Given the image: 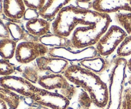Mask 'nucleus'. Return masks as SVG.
Returning <instances> with one entry per match:
<instances>
[{
	"label": "nucleus",
	"instance_id": "nucleus-1",
	"mask_svg": "<svg viewBox=\"0 0 131 109\" xmlns=\"http://www.w3.org/2000/svg\"><path fill=\"white\" fill-rule=\"evenodd\" d=\"M63 75L70 83L89 94L95 107L106 108L109 101L108 85L99 75L74 63L70 64Z\"/></svg>",
	"mask_w": 131,
	"mask_h": 109
},
{
	"label": "nucleus",
	"instance_id": "nucleus-2",
	"mask_svg": "<svg viewBox=\"0 0 131 109\" xmlns=\"http://www.w3.org/2000/svg\"><path fill=\"white\" fill-rule=\"evenodd\" d=\"M102 14L93 10L79 8L72 5H67L51 23V33L70 38L75 28L90 25Z\"/></svg>",
	"mask_w": 131,
	"mask_h": 109
},
{
	"label": "nucleus",
	"instance_id": "nucleus-3",
	"mask_svg": "<svg viewBox=\"0 0 131 109\" xmlns=\"http://www.w3.org/2000/svg\"><path fill=\"white\" fill-rule=\"evenodd\" d=\"M112 19L108 14H102L92 24L75 28L70 37L73 49H81L95 46L111 26Z\"/></svg>",
	"mask_w": 131,
	"mask_h": 109
},
{
	"label": "nucleus",
	"instance_id": "nucleus-4",
	"mask_svg": "<svg viewBox=\"0 0 131 109\" xmlns=\"http://www.w3.org/2000/svg\"><path fill=\"white\" fill-rule=\"evenodd\" d=\"M127 62L125 58L116 57L111 61L109 78V101L105 109H120L125 88Z\"/></svg>",
	"mask_w": 131,
	"mask_h": 109
},
{
	"label": "nucleus",
	"instance_id": "nucleus-5",
	"mask_svg": "<svg viewBox=\"0 0 131 109\" xmlns=\"http://www.w3.org/2000/svg\"><path fill=\"white\" fill-rule=\"evenodd\" d=\"M38 85L47 91L57 92L71 101L77 93V88L63 74H47L40 77Z\"/></svg>",
	"mask_w": 131,
	"mask_h": 109
},
{
	"label": "nucleus",
	"instance_id": "nucleus-6",
	"mask_svg": "<svg viewBox=\"0 0 131 109\" xmlns=\"http://www.w3.org/2000/svg\"><path fill=\"white\" fill-rule=\"evenodd\" d=\"M127 33L118 25H111L101 37L95 47L99 55L104 57L110 56L116 51Z\"/></svg>",
	"mask_w": 131,
	"mask_h": 109
},
{
	"label": "nucleus",
	"instance_id": "nucleus-7",
	"mask_svg": "<svg viewBox=\"0 0 131 109\" xmlns=\"http://www.w3.org/2000/svg\"><path fill=\"white\" fill-rule=\"evenodd\" d=\"M49 47L39 41H26L19 42L15 54V60L23 65L31 64L41 56H46Z\"/></svg>",
	"mask_w": 131,
	"mask_h": 109
},
{
	"label": "nucleus",
	"instance_id": "nucleus-8",
	"mask_svg": "<svg viewBox=\"0 0 131 109\" xmlns=\"http://www.w3.org/2000/svg\"><path fill=\"white\" fill-rule=\"evenodd\" d=\"M47 56L64 59L69 62L79 63L85 59L99 56L95 46L86 47L81 49L67 47H50Z\"/></svg>",
	"mask_w": 131,
	"mask_h": 109
},
{
	"label": "nucleus",
	"instance_id": "nucleus-9",
	"mask_svg": "<svg viewBox=\"0 0 131 109\" xmlns=\"http://www.w3.org/2000/svg\"><path fill=\"white\" fill-rule=\"evenodd\" d=\"M29 100L31 105L37 104L50 109H66L70 104V100L63 95L40 87Z\"/></svg>",
	"mask_w": 131,
	"mask_h": 109
},
{
	"label": "nucleus",
	"instance_id": "nucleus-10",
	"mask_svg": "<svg viewBox=\"0 0 131 109\" xmlns=\"http://www.w3.org/2000/svg\"><path fill=\"white\" fill-rule=\"evenodd\" d=\"M0 86L26 98H30L39 88L22 76L14 75L0 77Z\"/></svg>",
	"mask_w": 131,
	"mask_h": 109
},
{
	"label": "nucleus",
	"instance_id": "nucleus-11",
	"mask_svg": "<svg viewBox=\"0 0 131 109\" xmlns=\"http://www.w3.org/2000/svg\"><path fill=\"white\" fill-rule=\"evenodd\" d=\"M35 63L40 73H49L54 74H63L70 64L64 59L51 57L47 55L37 58Z\"/></svg>",
	"mask_w": 131,
	"mask_h": 109
},
{
	"label": "nucleus",
	"instance_id": "nucleus-12",
	"mask_svg": "<svg viewBox=\"0 0 131 109\" xmlns=\"http://www.w3.org/2000/svg\"><path fill=\"white\" fill-rule=\"evenodd\" d=\"M92 10L102 14L131 12V0H97L93 1Z\"/></svg>",
	"mask_w": 131,
	"mask_h": 109
},
{
	"label": "nucleus",
	"instance_id": "nucleus-13",
	"mask_svg": "<svg viewBox=\"0 0 131 109\" xmlns=\"http://www.w3.org/2000/svg\"><path fill=\"white\" fill-rule=\"evenodd\" d=\"M26 7L23 0L3 1V14L10 21L18 22L23 19Z\"/></svg>",
	"mask_w": 131,
	"mask_h": 109
},
{
	"label": "nucleus",
	"instance_id": "nucleus-14",
	"mask_svg": "<svg viewBox=\"0 0 131 109\" xmlns=\"http://www.w3.org/2000/svg\"><path fill=\"white\" fill-rule=\"evenodd\" d=\"M71 2L72 1L68 0L46 1L43 7L38 11L40 17L50 23H52L61 9Z\"/></svg>",
	"mask_w": 131,
	"mask_h": 109
},
{
	"label": "nucleus",
	"instance_id": "nucleus-15",
	"mask_svg": "<svg viewBox=\"0 0 131 109\" xmlns=\"http://www.w3.org/2000/svg\"><path fill=\"white\" fill-rule=\"evenodd\" d=\"M24 28L29 34L39 39L51 33V23L40 17L26 22Z\"/></svg>",
	"mask_w": 131,
	"mask_h": 109
},
{
	"label": "nucleus",
	"instance_id": "nucleus-16",
	"mask_svg": "<svg viewBox=\"0 0 131 109\" xmlns=\"http://www.w3.org/2000/svg\"><path fill=\"white\" fill-rule=\"evenodd\" d=\"M78 64L95 74L99 75L110 69L111 65V62L109 61L106 57L98 56L92 58L85 59L78 63Z\"/></svg>",
	"mask_w": 131,
	"mask_h": 109
},
{
	"label": "nucleus",
	"instance_id": "nucleus-17",
	"mask_svg": "<svg viewBox=\"0 0 131 109\" xmlns=\"http://www.w3.org/2000/svg\"><path fill=\"white\" fill-rule=\"evenodd\" d=\"M6 24L10 33V38L16 42L26 41H39V39L29 34L25 28H23L18 22L9 21L6 23Z\"/></svg>",
	"mask_w": 131,
	"mask_h": 109
},
{
	"label": "nucleus",
	"instance_id": "nucleus-18",
	"mask_svg": "<svg viewBox=\"0 0 131 109\" xmlns=\"http://www.w3.org/2000/svg\"><path fill=\"white\" fill-rule=\"evenodd\" d=\"M39 42L43 45L50 47H67L73 49L71 41L69 38L61 37L50 33L39 38Z\"/></svg>",
	"mask_w": 131,
	"mask_h": 109
},
{
	"label": "nucleus",
	"instance_id": "nucleus-19",
	"mask_svg": "<svg viewBox=\"0 0 131 109\" xmlns=\"http://www.w3.org/2000/svg\"><path fill=\"white\" fill-rule=\"evenodd\" d=\"M17 42L11 38H0V56L5 60H10L15 56Z\"/></svg>",
	"mask_w": 131,
	"mask_h": 109
},
{
	"label": "nucleus",
	"instance_id": "nucleus-20",
	"mask_svg": "<svg viewBox=\"0 0 131 109\" xmlns=\"http://www.w3.org/2000/svg\"><path fill=\"white\" fill-rule=\"evenodd\" d=\"M40 72L38 69L36 63L24 65L20 69V74L23 78H25L28 81L30 82L33 84L38 83L40 76Z\"/></svg>",
	"mask_w": 131,
	"mask_h": 109
},
{
	"label": "nucleus",
	"instance_id": "nucleus-21",
	"mask_svg": "<svg viewBox=\"0 0 131 109\" xmlns=\"http://www.w3.org/2000/svg\"><path fill=\"white\" fill-rule=\"evenodd\" d=\"M0 99L3 100L10 109H17L20 102V97L15 92L0 86Z\"/></svg>",
	"mask_w": 131,
	"mask_h": 109
},
{
	"label": "nucleus",
	"instance_id": "nucleus-22",
	"mask_svg": "<svg viewBox=\"0 0 131 109\" xmlns=\"http://www.w3.org/2000/svg\"><path fill=\"white\" fill-rule=\"evenodd\" d=\"M115 20L128 35H131V12L116 13L115 15Z\"/></svg>",
	"mask_w": 131,
	"mask_h": 109
},
{
	"label": "nucleus",
	"instance_id": "nucleus-23",
	"mask_svg": "<svg viewBox=\"0 0 131 109\" xmlns=\"http://www.w3.org/2000/svg\"><path fill=\"white\" fill-rule=\"evenodd\" d=\"M131 55V35L125 37L116 49V57L125 58Z\"/></svg>",
	"mask_w": 131,
	"mask_h": 109
},
{
	"label": "nucleus",
	"instance_id": "nucleus-24",
	"mask_svg": "<svg viewBox=\"0 0 131 109\" xmlns=\"http://www.w3.org/2000/svg\"><path fill=\"white\" fill-rule=\"evenodd\" d=\"M15 72V67L9 60L0 59V76H11Z\"/></svg>",
	"mask_w": 131,
	"mask_h": 109
},
{
	"label": "nucleus",
	"instance_id": "nucleus-25",
	"mask_svg": "<svg viewBox=\"0 0 131 109\" xmlns=\"http://www.w3.org/2000/svg\"><path fill=\"white\" fill-rule=\"evenodd\" d=\"M120 109H131V88H125L123 93Z\"/></svg>",
	"mask_w": 131,
	"mask_h": 109
},
{
	"label": "nucleus",
	"instance_id": "nucleus-26",
	"mask_svg": "<svg viewBox=\"0 0 131 109\" xmlns=\"http://www.w3.org/2000/svg\"><path fill=\"white\" fill-rule=\"evenodd\" d=\"M46 1L45 0H24V3L27 8L39 11L46 3Z\"/></svg>",
	"mask_w": 131,
	"mask_h": 109
},
{
	"label": "nucleus",
	"instance_id": "nucleus-27",
	"mask_svg": "<svg viewBox=\"0 0 131 109\" xmlns=\"http://www.w3.org/2000/svg\"><path fill=\"white\" fill-rule=\"evenodd\" d=\"M40 17L39 13L38 11L33 9L31 8H27L26 10L25 13H24V17H23V20L26 21V22L29 21L30 20H33V19H37V18Z\"/></svg>",
	"mask_w": 131,
	"mask_h": 109
},
{
	"label": "nucleus",
	"instance_id": "nucleus-28",
	"mask_svg": "<svg viewBox=\"0 0 131 109\" xmlns=\"http://www.w3.org/2000/svg\"><path fill=\"white\" fill-rule=\"evenodd\" d=\"M75 6L85 10H92L93 1H74Z\"/></svg>",
	"mask_w": 131,
	"mask_h": 109
},
{
	"label": "nucleus",
	"instance_id": "nucleus-29",
	"mask_svg": "<svg viewBox=\"0 0 131 109\" xmlns=\"http://www.w3.org/2000/svg\"><path fill=\"white\" fill-rule=\"evenodd\" d=\"M10 38V36L6 23L0 17V38Z\"/></svg>",
	"mask_w": 131,
	"mask_h": 109
},
{
	"label": "nucleus",
	"instance_id": "nucleus-30",
	"mask_svg": "<svg viewBox=\"0 0 131 109\" xmlns=\"http://www.w3.org/2000/svg\"><path fill=\"white\" fill-rule=\"evenodd\" d=\"M0 109H8L7 104L1 99H0Z\"/></svg>",
	"mask_w": 131,
	"mask_h": 109
},
{
	"label": "nucleus",
	"instance_id": "nucleus-31",
	"mask_svg": "<svg viewBox=\"0 0 131 109\" xmlns=\"http://www.w3.org/2000/svg\"><path fill=\"white\" fill-rule=\"evenodd\" d=\"M127 69L131 73V58L127 62Z\"/></svg>",
	"mask_w": 131,
	"mask_h": 109
},
{
	"label": "nucleus",
	"instance_id": "nucleus-32",
	"mask_svg": "<svg viewBox=\"0 0 131 109\" xmlns=\"http://www.w3.org/2000/svg\"><path fill=\"white\" fill-rule=\"evenodd\" d=\"M3 14V1L0 0V15Z\"/></svg>",
	"mask_w": 131,
	"mask_h": 109
},
{
	"label": "nucleus",
	"instance_id": "nucleus-33",
	"mask_svg": "<svg viewBox=\"0 0 131 109\" xmlns=\"http://www.w3.org/2000/svg\"><path fill=\"white\" fill-rule=\"evenodd\" d=\"M128 82H129V83L131 85V75L130 76V77L129 78V80H128Z\"/></svg>",
	"mask_w": 131,
	"mask_h": 109
},
{
	"label": "nucleus",
	"instance_id": "nucleus-34",
	"mask_svg": "<svg viewBox=\"0 0 131 109\" xmlns=\"http://www.w3.org/2000/svg\"><path fill=\"white\" fill-rule=\"evenodd\" d=\"M66 109H75V108L72 107V106H69V107H67V108Z\"/></svg>",
	"mask_w": 131,
	"mask_h": 109
},
{
	"label": "nucleus",
	"instance_id": "nucleus-35",
	"mask_svg": "<svg viewBox=\"0 0 131 109\" xmlns=\"http://www.w3.org/2000/svg\"><path fill=\"white\" fill-rule=\"evenodd\" d=\"M26 109H30V108H29V107H28V108H26Z\"/></svg>",
	"mask_w": 131,
	"mask_h": 109
}]
</instances>
